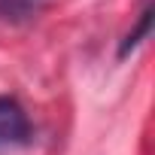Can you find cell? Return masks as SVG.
Instances as JSON below:
<instances>
[{
	"mask_svg": "<svg viewBox=\"0 0 155 155\" xmlns=\"http://www.w3.org/2000/svg\"><path fill=\"white\" fill-rule=\"evenodd\" d=\"M31 140V122L18 101L0 97V149L6 146H25Z\"/></svg>",
	"mask_w": 155,
	"mask_h": 155,
	"instance_id": "6da1fadb",
	"label": "cell"
},
{
	"mask_svg": "<svg viewBox=\"0 0 155 155\" xmlns=\"http://www.w3.org/2000/svg\"><path fill=\"white\" fill-rule=\"evenodd\" d=\"M149 31H152V6H146V9L140 12V18H137V28H134V31H131V34L122 40V46H119V55L125 58L128 52H134V49H137V46H140V43L149 37Z\"/></svg>",
	"mask_w": 155,
	"mask_h": 155,
	"instance_id": "7a4b0ae2",
	"label": "cell"
},
{
	"mask_svg": "<svg viewBox=\"0 0 155 155\" xmlns=\"http://www.w3.org/2000/svg\"><path fill=\"white\" fill-rule=\"evenodd\" d=\"M43 0H0V15L3 18H31L40 9Z\"/></svg>",
	"mask_w": 155,
	"mask_h": 155,
	"instance_id": "3957f363",
	"label": "cell"
}]
</instances>
